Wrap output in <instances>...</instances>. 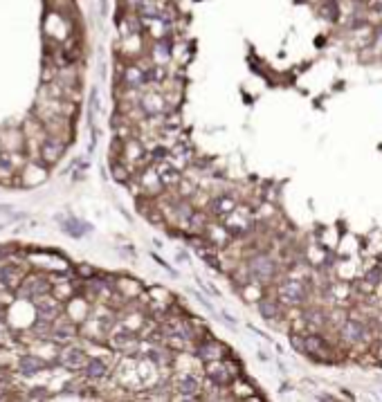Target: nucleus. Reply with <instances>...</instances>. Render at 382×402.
<instances>
[{
  "label": "nucleus",
  "instance_id": "nucleus-21",
  "mask_svg": "<svg viewBox=\"0 0 382 402\" xmlns=\"http://www.w3.org/2000/svg\"><path fill=\"white\" fill-rule=\"evenodd\" d=\"M11 211V205H0V214H7Z\"/></svg>",
  "mask_w": 382,
  "mask_h": 402
},
{
  "label": "nucleus",
  "instance_id": "nucleus-14",
  "mask_svg": "<svg viewBox=\"0 0 382 402\" xmlns=\"http://www.w3.org/2000/svg\"><path fill=\"white\" fill-rule=\"evenodd\" d=\"M63 220V218H59ZM63 231H68L70 236H75V239H79V236L88 234V231H93V227H90L88 223H79V220H63Z\"/></svg>",
  "mask_w": 382,
  "mask_h": 402
},
{
  "label": "nucleus",
  "instance_id": "nucleus-13",
  "mask_svg": "<svg viewBox=\"0 0 382 402\" xmlns=\"http://www.w3.org/2000/svg\"><path fill=\"white\" fill-rule=\"evenodd\" d=\"M43 369V360H38L36 355H25L20 360V373L23 375H36Z\"/></svg>",
  "mask_w": 382,
  "mask_h": 402
},
{
  "label": "nucleus",
  "instance_id": "nucleus-9",
  "mask_svg": "<svg viewBox=\"0 0 382 402\" xmlns=\"http://www.w3.org/2000/svg\"><path fill=\"white\" fill-rule=\"evenodd\" d=\"M196 358L203 362H214L220 358V344L216 342H203L200 346L196 348Z\"/></svg>",
  "mask_w": 382,
  "mask_h": 402
},
{
  "label": "nucleus",
  "instance_id": "nucleus-17",
  "mask_svg": "<svg viewBox=\"0 0 382 402\" xmlns=\"http://www.w3.org/2000/svg\"><path fill=\"white\" fill-rule=\"evenodd\" d=\"M97 110H99V90L93 88V92H90V122L95 120Z\"/></svg>",
  "mask_w": 382,
  "mask_h": 402
},
{
  "label": "nucleus",
  "instance_id": "nucleus-16",
  "mask_svg": "<svg viewBox=\"0 0 382 402\" xmlns=\"http://www.w3.org/2000/svg\"><path fill=\"white\" fill-rule=\"evenodd\" d=\"M319 14H322V18H326V20H330V22H335L340 18V7H338V3L335 0H324V5L319 7Z\"/></svg>",
  "mask_w": 382,
  "mask_h": 402
},
{
  "label": "nucleus",
  "instance_id": "nucleus-10",
  "mask_svg": "<svg viewBox=\"0 0 382 402\" xmlns=\"http://www.w3.org/2000/svg\"><path fill=\"white\" fill-rule=\"evenodd\" d=\"M259 313L263 315V319L272 321V319H277V317H279L281 308H279V301H277V299H267V297H263V299H259Z\"/></svg>",
  "mask_w": 382,
  "mask_h": 402
},
{
  "label": "nucleus",
  "instance_id": "nucleus-15",
  "mask_svg": "<svg viewBox=\"0 0 382 402\" xmlns=\"http://www.w3.org/2000/svg\"><path fill=\"white\" fill-rule=\"evenodd\" d=\"M63 141H54V139H48L43 144V155L48 162H56L61 157V153H63Z\"/></svg>",
  "mask_w": 382,
  "mask_h": 402
},
{
  "label": "nucleus",
  "instance_id": "nucleus-7",
  "mask_svg": "<svg viewBox=\"0 0 382 402\" xmlns=\"http://www.w3.org/2000/svg\"><path fill=\"white\" fill-rule=\"evenodd\" d=\"M212 211L216 214V216H230V214L236 211V200L227 194H220L212 202Z\"/></svg>",
  "mask_w": 382,
  "mask_h": 402
},
{
  "label": "nucleus",
  "instance_id": "nucleus-6",
  "mask_svg": "<svg viewBox=\"0 0 382 402\" xmlns=\"http://www.w3.org/2000/svg\"><path fill=\"white\" fill-rule=\"evenodd\" d=\"M205 373H207L209 380H212L214 384H218V387H225V384H230V380H232V373H227V369L223 364H216V360L207 362Z\"/></svg>",
  "mask_w": 382,
  "mask_h": 402
},
{
  "label": "nucleus",
  "instance_id": "nucleus-4",
  "mask_svg": "<svg viewBox=\"0 0 382 402\" xmlns=\"http://www.w3.org/2000/svg\"><path fill=\"white\" fill-rule=\"evenodd\" d=\"M178 391H180L178 398H185V400L196 398V395L200 393V380H198L196 375H191V373H187V375H182V377H180V382H178Z\"/></svg>",
  "mask_w": 382,
  "mask_h": 402
},
{
  "label": "nucleus",
  "instance_id": "nucleus-12",
  "mask_svg": "<svg viewBox=\"0 0 382 402\" xmlns=\"http://www.w3.org/2000/svg\"><path fill=\"white\" fill-rule=\"evenodd\" d=\"M158 178H160V182H162L164 186L167 184H178L180 182V173H178V169H173L171 164H160V169H158Z\"/></svg>",
  "mask_w": 382,
  "mask_h": 402
},
{
  "label": "nucleus",
  "instance_id": "nucleus-11",
  "mask_svg": "<svg viewBox=\"0 0 382 402\" xmlns=\"http://www.w3.org/2000/svg\"><path fill=\"white\" fill-rule=\"evenodd\" d=\"M106 364L101 360H97V358H93V360H88L85 362V366H83V373H85V377H90V380H101V377L106 375Z\"/></svg>",
  "mask_w": 382,
  "mask_h": 402
},
{
  "label": "nucleus",
  "instance_id": "nucleus-1",
  "mask_svg": "<svg viewBox=\"0 0 382 402\" xmlns=\"http://www.w3.org/2000/svg\"><path fill=\"white\" fill-rule=\"evenodd\" d=\"M277 299L286 305H299L306 299V286L299 279H286L279 283L277 288Z\"/></svg>",
  "mask_w": 382,
  "mask_h": 402
},
{
  "label": "nucleus",
  "instance_id": "nucleus-3",
  "mask_svg": "<svg viewBox=\"0 0 382 402\" xmlns=\"http://www.w3.org/2000/svg\"><path fill=\"white\" fill-rule=\"evenodd\" d=\"M340 333H342V339H346V342H351V344H357V342H362V339H364V335H367V328H364L362 321L349 319V321L342 324Z\"/></svg>",
  "mask_w": 382,
  "mask_h": 402
},
{
  "label": "nucleus",
  "instance_id": "nucleus-5",
  "mask_svg": "<svg viewBox=\"0 0 382 402\" xmlns=\"http://www.w3.org/2000/svg\"><path fill=\"white\" fill-rule=\"evenodd\" d=\"M61 360H63V364L68 366V369H83L85 362H88V355H85L83 348L70 346V348L63 350V358Z\"/></svg>",
  "mask_w": 382,
  "mask_h": 402
},
{
  "label": "nucleus",
  "instance_id": "nucleus-20",
  "mask_svg": "<svg viewBox=\"0 0 382 402\" xmlns=\"http://www.w3.org/2000/svg\"><path fill=\"white\" fill-rule=\"evenodd\" d=\"M380 276H382V270H373V272H369L367 279L371 281V283H375V281H380Z\"/></svg>",
  "mask_w": 382,
  "mask_h": 402
},
{
  "label": "nucleus",
  "instance_id": "nucleus-18",
  "mask_svg": "<svg viewBox=\"0 0 382 402\" xmlns=\"http://www.w3.org/2000/svg\"><path fill=\"white\" fill-rule=\"evenodd\" d=\"M306 321H308V324H312V326H322L324 324V315L319 313V310H310V313L306 315Z\"/></svg>",
  "mask_w": 382,
  "mask_h": 402
},
{
  "label": "nucleus",
  "instance_id": "nucleus-8",
  "mask_svg": "<svg viewBox=\"0 0 382 402\" xmlns=\"http://www.w3.org/2000/svg\"><path fill=\"white\" fill-rule=\"evenodd\" d=\"M301 348L306 350L308 355H324L326 353V344L319 335H304L301 337Z\"/></svg>",
  "mask_w": 382,
  "mask_h": 402
},
{
  "label": "nucleus",
  "instance_id": "nucleus-2",
  "mask_svg": "<svg viewBox=\"0 0 382 402\" xmlns=\"http://www.w3.org/2000/svg\"><path fill=\"white\" fill-rule=\"evenodd\" d=\"M250 276L256 279L259 283H263L267 286L272 279H275V272H277V263L272 261V256H267V254H256V256L250 261Z\"/></svg>",
  "mask_w": 382,
  "mask_h": 402
},
{
  "label": "nucleus",
  "instance_id": "nucleus-19",
  "mask_svg": "<svg viewBox=\"0 0 382 402\" xmlns=\"http://www.w3.org/2000/svg\"><path fill=\"white\" fill-rule=\"evenodd\" d=\"M153 157H155V162H164V160H167V151H164V149L153 151Z\"/></svg>",
  "mask_w": 382,
  "mask_h": 402
}]
</instances>
